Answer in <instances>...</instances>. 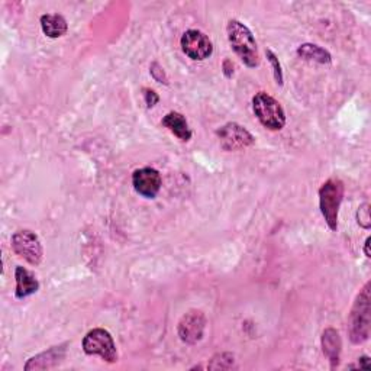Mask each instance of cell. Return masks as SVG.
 Here are the masks:
<instances>
[{"label":"cell","instance_id":"6da1fadb","mask_svg":"<svg viewBox=\"0 0 371 371\" xmlns=\"http://www.w3.org/2000/svg\"><path fill=\"white\" fill-rule=\"evenodd\" d=\"M226 31L229 44H231L235 54L242 60V63L250 68L257 67L260 64L258 48L254 35L248 29V26H245L239 21L232 19L228 22Z\"/></svg>","mask_w":371,"mask_h":371},{"label":"cell","instance_id":"7a4b0ae2","mask_svg":"<svg viewBox=\"0 0 371 371\" xmlns=\"http://www.w3.org/2000/svg\"><path fill=\"white\" fill-rule=\"evenodd\" d=\"M370 283L357 296L354 306L348 317L349 340L354 344H361L368 340L370 335Z\"/></svg>","mask_w":371,"mask_h":371},{"label":"cell","instance_id":"3957f363","mask_svg":"<svg viewBox=\"0 0 371 371\" xmlns=\"http://www.w3.org/2000/svg\"><path fill=\"white\" fill-rule=\"evenodd\" d=\"M344 183L340 179H329L319 189V206L322 215L332 231L338 229V212L344 199Z\"/></svg>","mask_w":371,"mask_h":371},{"label":"cell","instance_id":"277c9868","mask_svg":"<svg viewBox=\"0 0 371 371\" xmlns=\"http://www.w3.org/2000/svg\"><path fill=\"white\" fill-rule=\"evenodd\" d=\"M253 109L258 120L271 131H280L286 123V113L281 104L270 95L260 92L253 97Z\"/></svg>","mask_w":371,"mask_h":371},{"label":"cell","instance_id":"5b68a950","mask_svg":"<svg viewBox=\"0 0 371 371\" xmlns=\"http://www.w3.org/2000/svg\"><path fill=\"white\" fill-rule=\"evenodd\" d=\"M83 349L87 356H99L108 363L118 361V351L113 342L112 335L102 328H96L83 340Z\"/></svg>","mask_w":371,"mask_h":371},{"label":"cell","instance_id":"8992f818","mask_svg":"<svg viewBox=\"0 0 371 371\" xmlns=\"http://www.w3.org/2000/svg\"><path fill=\"white\" fill-rule=\"evenodd\" d=\"M12 248L16 255L22 257L32 266H40L42 261V245L40 238L29 229H21L13 234Z\"/></svg>","mask_w":371,"mask_h":371},{"label":"cell","instance_id":"52a82bcc","mask_svg":"<svg viewBox=\"0 0 371 371\" xmlns=\"http://www.w3.org/2000/svg\"><path fill=\"white\" fill-rule=\"evenodd\" d=\"M221 147L225 151H238L254 144V136L235 122L226 123L216 131Z\"/></svg>","mask_w":371,"mask_h":371},{"label":"cell","instance_id":"ba28073f","mask_svg":"<svg viewBox=\"0 0 371 371\" xmlns=\"http://www.w3.org/2000/svg\"><path fill=\"white\" fill-rule=\"evenodd\" d=\"M182 49L187 57L196 61H203L209 58L214 52V45L206 35L200 31L190 29L186 31L182 37Z\"/></svg>","mask_w":371,"mask_h":371},{"label":"cell","instance_id":"9c48e42d","mask_svg":"<svg viewBox=\"0 0 371 371\" xmlns=\"http://www.w3.org/2000/svg\"><path fill=\"white\" fill-rule=\"evenodd\" d=\"M134 189L141 196L154 199L161 189V175L155 168L144 167L139 168L132 175Z\"/></svg>","mask_w":371,"mask_h":371},{"label":"cell","instance_id":"30bf717a","mask_svg":"<svg viewBox=\"0 0 371 371\" xmlns=\"http://www.w3.org/2000/svg\"><path fill=\"white\" fill-rule=\"evenodd\" d=\"M206 319L200 310L187 312L179 324V337L186 344H196L202 340Z\"/></svg>","mask_w":371,"mask_h":371},{"label":"cell","instance_id":"8fae6325","mask_svg":"<svg viewBox=\"0 0 371 371\" xmlns=\"http://www.w3.org/2000/svg\"><path fill=\"white\" fill-rule=\"evenodd\" d=\"M65 357V345L52 347L48 351L42 352L40 356H35L28 360L25 364V370H48L58 365Z\"/></svg>","mask_w":371,"mask_h":371},{"label":"cell","instance_id":"7c38bea8","mask_svg":"<svg viewBox=\"0 0 371 371\" xmlns=\"http://www.w3.org/2000/svg\"><path fill=\"white\" fill-rule=\"evenodd\" d=\"M15 278H16L15 294L17 299H25L33 293H37L40 289V283L37 277L21 266L16 267Z\"/></svg>","mask_w":371,"mask_h":371},{"label":"cell","instance_id":"4fadbf2b","mask_svg":"<svg viewBox=\"0 0 371 371\" xmlns=\"http://www.w3.org/2000/svg\"><path fill=\"white\" fill-rule=\"evenodd\" d=\"M163 125L166 128H168L179 139L184 141V143L190 141L191 129L189 128V123H187L186 118L182 113H179V112L167 113L164 116V119H163Z\"/></svg>","mask_w":371,"mask_h":371},{"label":"cell","instance_id":"5bb4252c","mask_svg":"<svg viewBox=\"0 0 371 371\" xmlns=\"http://www.w3.org/2000/svg\"><path fill=\"white\" fill-rule=\"evenodd\" d=\"M322 348H324V354L332 363V367L338 365L340 354H341V338H340V333L337 331L329 328L324 332Z\"/></svg>","mask_w":371,"mask_h":371},{"label":"cell","instance_id":"9a60e30c","mask_svg":"<svg viewBox=\"0 0 371 371\" xmlns=\"http://www.w3.org/2000/svg\"><path fill=\"white\" fill-rule=\"evenodd\" d=\"M42 32L49 38H60L67 32V21L58 13H48L41 16Z\"/></svg>","mask_w":371,"mask_h":371},{"label":"cell","instance_id":"2e32d148","mask_svg":"<svg viewBox=\"0 0 371 371\" xmlns=\"http://www.w3.org/2000/svg\"><path fill=\"white\" fill-rule=\"evenodd\" d=\"M297 54L308 61H315V63H319V64H329L332 61L329 52L326 49L321 48L319 45H315V44L300 45L297 48Z\"/></svg>","mask_w":371,"mask_h":371},{"label":"cell","instance_id":"e0dca14e","mask_svg":"<svg viewBox=\"0 0 371 371\" xmlns=\"http://www.w3.org/2000/svg\"><path fill=\"white\" fill-rule=\"evenodd\" d=\"M266 54H267V57H269V60H270V63H271V65H273V72H274L276 83L281 86V84H283V72H281L280 61H278V58L276 57V54H274V52H273L271 49H267V51H266Z\"/></svg>","mask_w":371,"mask_h":371},{"label":"cell","instance_id":"ac0fdd59","mask_svg":"<svg viewBox=\"0 0 371 371\" xmlns=\"http://www.w3.org/2000/svg\"><path fill=\"white\" fill-rule=\"evenodd\" d=\"M368 203H364L361 207H358L357 212V218H358V223L363 228H370V209H368Z\"/></svg>","mask_w":371,"mask_h":371},{"label":"cell","instance_id":"d6986e66","mask_svg":"<svg viewBox=\"0 0 371 371\" xmlns=\"http://www.w3.org/2000/svg\"><path fill=\"white\" fill-rule=\"evenodd\" d=\"M151 76L154 77L155 81L158 83H164V84H168V80H167V76L164 73V70L160 67V64L158 63H154L151 65Z\"/></svg>","mask_w":371,"mask_h":371},{"label":"cell","instance_id":"ffe728a7","mask_svg":"<svg viewBox=\"0 0 371 371\" xmlns=\"http://www.w3.org/2000/svg\"><path fill=\"white\" fill-rule=\"evenodd\" d=\"M144 97H145L147 108H152V106H155L158 103V100H160L158 95L151 89H144Z\"/></svg>","mask_w":371,"mask_h":371},{"label":"cell","instance_id":"44dd1931","mask_svg":"<svg viewBox=\"0 0 371 371\" xmlns=\"http://www.w3.org/2000/svg\"><path fill=\"white\" fill-rule=\"evenodd\" d=\"M360 368H370V358L368 357H361L358 361Z\"/></svg>","mask_w":371,"mask_h":371},{"label":"cell","instance_id":"7402d4cb","mask_svg":"<svg viewBox=\"0 0 371 371\" xmlns=\"http://www.w3.org/2000/svg\"><path fill=\"white\" fill-rule=\"evenodd\" d=\"M370 242H371V238H367L365 239V245H364V251H365V257L370 258L371 254H370Z\"/></svg>","mask_w":371,"mask_h":371}]
</instances>
